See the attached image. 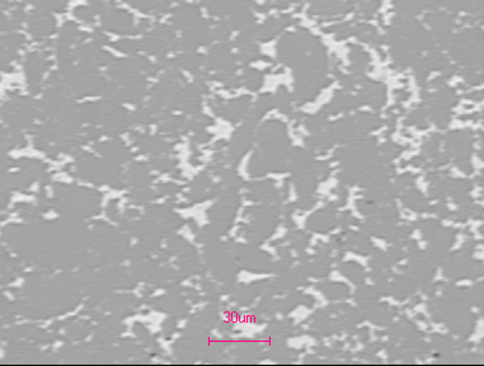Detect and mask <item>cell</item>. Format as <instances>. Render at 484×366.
Masks as SVG:
<instances>
[{
  "instance_id": "3",
  "label": "cell",
  "mask_w": 484,
  "mask_h": 366,
  "mask_svg": "<svg viewBox=\"0 0 484 366\" xmlns=\"http://www.w3.org/2000/svg\"><path fill=\"white\" fill-rule=\"evenodd\" d=\"M118 50L125 52H130V51H137L140 49V45L135 41H130V39H123V41H120L117 45H116Z\"/></svg>"
},
{
  "instance_id": "4",
  "label": "cell",
  "mask_w": 484,
  "mask_h": 366,
  "mask_svg": "<svg viewBox=\"0 0 484 366\" xmlns=\"http://www.w3.org/2000/svg\"><path fill=\"white\" fill-rule=\"evenodd\" d=\"M75 15H76V17L80 18V19L87 21V22H89V21L93 19V13H92V10H89L88 8H84V7L76 8Z\"/></svg>"
},
{
  "instance_id": "5",
  "label": "cell",
  "mask_w": 484,
  "mask_h": 366,
  "mask_svg": "<svg viewBox=\"0 0 484 366\" xmlns=\"http://www.w3.org/2000/svg\"><path fill=\"white\" fill-rule=\"evenodd\" d=\"M107 2V0H91V3H93V5L94 7H100V5H104V3Z\"/></svg>"
},
{
  "instance_id": "1",
  "label": "cell",
  "mask_w": 484,
  "mask_h": 366,
  "mask_svg": "<svg viewBox=\"0 0 484 366\" xmlns=\"http://www.w3.org/2000/svg\"><path fill=\"white\" fill-rule=\"evenodd\" d=\"M104 27L113 32H123L128 33L132 28V18L130 17L129 13L122 12V10H116L104 15L103 18Z\"/></svg>"
},
{
  "instance_id": "2",
  "label": "cell",
  "mask_w": 484,
  "mask_h": 366,
  "mask_svg": "<svg viewBox=\"0 0 484 366\" xmlns=\"http://www.w3.org/2000/svg\"><path fill=\"white\" fill-rule=\"evenodd\" d=\"M36 22H34V32L38 33L39 36H47V34L52 33L56 27L55 19L51 15L46 14V13H41L36 17Z\"/></svg>"
}]
</instances>
